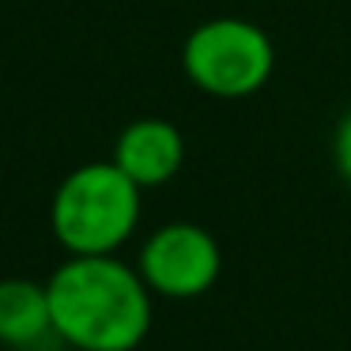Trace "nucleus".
<instances>
[{"label":"nucleus","instance_id":"nucleus-6","mask_svg":"<svg viewBox=\"0 0 351 351\" xmlns=\"http://www.w3.org/2000/svg\"><path fill=\"white\" fill-rule=\"evenodd\" d=\"M53 332L46 283L8 276L0 280V343L4 348H34L38 340Z\"/></svg>","mask_w":351,"mask_h":351},{"label":"nucleus","instance_id":"nucleus-7","mask_svg":"<svg viewBox=\"0 0 351 351\" xmlns=\"http://www.w3.org/2000/svg\"><path fill=\"white\" fill-rule=\"evenodd\" d=\"M332 155H336V170L340 178L351 185V110L343 114L340 129H336V140H332Z\"/></svg>","mask_w":351,"mask_h":351},{"label":"nucleus","instance_id":"nucleus-2","mask_svg":"<svg viewBox=\"0 0 351 351\" xmlns=\"http://www.w3.org/2000/svg\"><path fill=\"white\" fill-rule=\"evenodd\" d=\"M140 185L110 162H84L53 193L49 227L69 257H106L132 238L140 223Z\"/></svg>","mask_w":351,"mask_h":351},{"label":"nucleus","instance_id":"nucleus-5","mask_svg":"<svg viewBox=\"0 0 351 351\" xmlns=\"http://www.w3.org/2000/svg\"><path fill=\"white\" fill-rule=\"evenodd\" d=\"M114 162L140 189H155V185H167L182 170L185 140L178 125L162 121V117H140V121L121 129L114 144Z\"/></svg>","mask_w":351,"mask_h":351},{"label":"nucleus","instance_id":"nucleus-4","mask_svg":"<svg viewBox=\"0 0 351 351\" xmlns=\"http://www.w3.org/2000/svg\"><path fill=\"white\" fill-rule=\"evenodd\" d=\"M136 268L152 295L185 302L215 287L223 272V253L212 230L197 223H167L140 245Z\"/></svg>","mask_w":351,"mask_h":351},{"label":"nucleus","instance_id":"nucleus-3","mask_svg":"<svg viewBox=\"0 0 351 351\" xmlns=\"http://www.w3.org/2000/svg\"><path fill=\"white\" fill-rule=\"evenodd\" d=\"M185 76L215 99H245L276 69L272 38L250 19H208L185 38Z\"/></svg>","mask_w":351,"mask_h":351},{"label":"nucleus","instance_id":"nucleus-1","mask_svg":"<svg viewBox=\"0 0 351 351\" xmlns=\"http://www.w3.org/2000/svg\"><path fill=\"white\" fill-rule=\"evenodd\" d=\"M53 336L76 351H136L152 332V287L140 268L106 257H69L46 280Z\"/></svg>","mask_w":351,"mask_h":351}]
</instances>
